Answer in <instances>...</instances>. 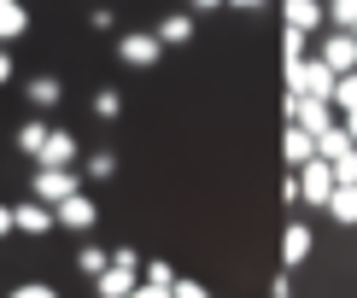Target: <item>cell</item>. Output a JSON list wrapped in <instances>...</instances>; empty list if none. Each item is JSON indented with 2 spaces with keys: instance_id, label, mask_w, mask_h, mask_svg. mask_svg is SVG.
Returning a JSON list of instances; mask_svg holds the SVG:
<instances>
[{
  "instance_id": "obj_11",
  "label": "cell",
  "mask_w": 357,
  "mask_h": 298,
  "mask_svg": "<svg viewBox=\"0 0 357 298\" xmlns=\"http://www.w3.org/2000/svg\"><path fill=\"white\" fill-rule=\"evenodd\" d=\"M12 217H18L24 234H47L53 228V205H41V199H18V205H12Z\"/></svg>"
},
{
  "instance_id": "obj_31",
  "label": "cell",
  "mask_w": 357,
  "mask_h": 298,
  "mask_svg": "<svg viewBox=\"0 0 357 298\" xmlns=\"http://www.w3.org/2000/svg\"><path fill=\"white\" fill-rule=\"evenodd\" d=\"M346 135H351V141H357V111H346Z\"/></svg>"
},
{
  "instance_id": "obj_1",
  "label": "cell",
  "mask_w": 357,
  "mask_h": 298,
  "mask_svg": "<svg viewBox=\"0 0 357 298\" xmlns=\"http://www.w3.org/2000/svg\"><path fill=\"white\" fill-rule=\"evenodd\" d=\"M334 88H340V70H328L322 58L287 65V94H305V100H334Z\"/></svg>"
},
{
  "instance_id": "obj_16",
  "label": "cell",
  "mask_w": 357,
  "mask_h": 298,
  "mask_svg": "<svg viewBox=\"0 0 357 298\" xmlns=\"http://www.w3.org/2000/svg\"><path fill=\"white\" fill-rule=\"evenodd\" d=\"M24 94H29V106H41V111H53L59 100H65V88H59V77H36V82L24 88Z\"/></svg>"
},
{
  "instance_id": "obj_33",
  "label": "cell",
  "mask_w": 357,
  "mask_h": 298,
  "mask_svg": "<svg viewBox=\"0 0 357 298\" xmlns=\"http://www.w3.org/2000/svg\"><path fill=\"white\" fill-rule=\"evenodd\" d=\"M6 77H12V58H6V53H0V82H6Z\"/></svg>"
},
{
  "instance_id": "obj_29",
  "label": "cell",
  "mask_w": 357,
  "mask_h": 298,
  "mask_svg": "<svg viewBox=\"0 0 357 298\" xmlns=\"http://www.w3.org/2000/svg\"><path fill=\"white\" fill-rule=\"evenodd\" d=\"M170 292H176V298H205V287H199V281H176Z\"/></svg>"
},
{
  "instance_id": "obj_34",
  "label": "cell",
  "mask_w": 357,
  "mask_h": 298,
  "mask_svg": "<svg viewBox=\"0 0 357 298\" xmlns=\"http://www.w3.org/2000/svg\"><path fill=\"white\" fill-rule=\"evenodd\" d=\"M229 6H246V12H252V6H264V0H229Z\"/></svg>"
},
{
  "instance_id": "obj_10",
  "label": "cell",
  "mask_w": 357,
  "mask_h": 298,
  "mask_svg": "<svg viewBox=\"0 0 357 298\" xmlns=\"http://www.w3.org/2000/svg\"><path fill=\"white\" fill-rule=\"evenodd\" d=\"M94 287H100V298H129L135 292V269H129V263H106V269L94 275Z\"/></svg>"
},
{
  "instance_id": "obj_28",
  "label": "cell",
  "mask_w": 357,
  "mask_h": 298,
  "mask_svg": "<svg viewBox=\"0 0 357 298\" xmlns=\"http://www.w3.org/2000/svg\"><path fill=\"white\" fill-rule=\"evenodd\" d=\"M12 298H59V292H53V287H41V281H29V287H18Z\"/></svg>"
},
{
  "instance_id": "obj_4",
  "label": "cell",
  "mask_w": 357,
  "mask_h": 298,
  "mask_svg": "<svg viewBox=\"0 0 357 298\" xmlns=\"http://www.w3.org/2000/svg\"><path fill=\"white\" fill-rule=\"evenodd\" d=\"M36 164H41V170H70V164H77V135H70V129H47Z\"/></svg>"
},
{
  "instance_id": "obj_23",
  "label": "cell",
  "mask_w": 357,
  "mask_h": 298,
  "mask_svg": "<svg viewBox=\"0 0 357 298\" xmlns=\"http://www.w3.org/2000/svg\"><path fill=\"white\" fill-rule=\"evenodd\" d=\"M334 182L340 187H357V146H351L346 158H334Z\"/></svg>"
},
{
  "instance_id": "obj_7",
  "label": "cell",
  "mask_w": 357,
  "mask_h": 298,
  "mask_svg": "<svg viewBox=\"0 0 357 298\" xmlns=\"http://www.w3.org/2000/svg\"><path fill=\"white\" fill-rule=\"evenodd\" d=\"M94 217H100V211H94V199H88V193H70V199L53 205V222H59V228H77V234L94 228Z\"/></svg>"
},
{
  "instance_id": "obj_14",
  "label": "cell",
  "mask_w": 357,
  "mask_h": 298,
  "mask_svg": "<svg viewBox=\"0 0 357 298\" xmlns=\"http://www.w3.org/2000/svg\"><path fill=\"white\" fill-rule=\"evenodd\" d=\"M351 146H357V141L346 135V123H334L328 135H317V158H328V164H334V158H346Z\"/></svg>"
},
{
  "instance_id": "obj_25",
  "label": "cell",
  "mask_w": 357,
  "mask_h": 298,
  "mask_svg": "<svg viewBox=\"0 0 357 298\" xmlns=\"http://www.w3.org/2000/svg\"><path fill=\"white\" fill-rule=\"evenodd\" d=\"M112 170H117V158H112V152H94V158H88V182H106Z\"/></svg>"
},
{
  "instance_id": "obj_22",
  "label": "cell",
  "mask_w": 357,
  "mask_h": 298,
  "mask_svg": "<svg viewBox=\"0 0 357 298\" xmlns=\"http://www.w3.org/2000/svg\"><path fill=\"white\" fill-rule=\"evenodd\" d=\"M334 106H340V111H357V70H346V77H340V88H334Z\"/></svg>"
},
{
  "instance_id": "obj_17",
  "label": "cell",
  "mask_w": 357,
  "mask_h": 298,
  "mask_svg": "<svg viewBox=\"0 0 357 298\" xmlns=\"http://www.w3.org/2000/svg\"><path fill=\"white\" fill-rule=\"evenodd\" d=\"M158 41H165V47H182V41H193V18H188V12L165 18V24H158Z\"/></svg>"
},
{
  "instance_id": "obj_15",
  "label": "cell",
  "mask_w": 357,
  "mask_h": 298,
  "mask_svg": "<svg viewBox=\"0 0 357 298\" xmlns=\"http://www.w3.org/2000/svg\"><path fill=\"white\" fill-rule=\"evenodd\" d=\"M29 29V12L18 6V0H0V41H18Z\"/></svg>"
},
{
  "instance_id": "obj_5",
  "label": "cell",
  "mask_w": 357,
  "mask_h": 298,
  "mask_svg": "<svg viewBox=\"0 0 357 298\" xmlns=\"http://www.w3.org/2000/svg\"><path fill=\"white\" fill-rule=\"evenodd\" d=\"M322 65L328 70H340V77H346V70H357V29H334L328 41H322Z\"/></svg>"
},
{
  "instance_id": "obj_18",
  "label": "cell",
  "mask_w": 357,
  "mask_h": 298,
  "mask_svg": "<svg viewBox=\"0 0 357 298\" xmlns=\"http://www.w3.org/2000/svg\"><path fill=\"white\" fill-rule=\"evenodd\" d=\"M328 211H334V222H357V187H334V199H328Z\"/></svg>"
},
{
  "instance_id": "obj_24",
  "label": "cell",
  "mask_w": 357,
  "mask_h": 298,
  "mask_svg": "<svg viewBox=\"0 0 357 298\" xmlns=\"http://www.w3.org/2000/svg\"><path fill=\"white\" fill-rule=\"evenodd\" d=\"M106 263H112V258H106V251H100V246H82L77 269H82V275H100V269H106Z\"/></svg>"
},
{
  "instance_id": "obj_27",
  "label": "cell",
  "mask_w": 357,
  "mask_h": 298,
  "mask_svg": "<svg viewBox=\"0 0 357 298\" xmlns=\"http://www.w3.org/2000/svg\"><path fill=\"white\" fill-rule=\"evenodd\" d=\"M146 281H153V287H176V269L170 263H146Z\"/></svg>"
},
{
  "instance_id": "obj_12",
  "label": "cell",
  "mask_w": 357,
  "mask_h": 298,
  "mask_svg": "<svg viewBox=\"0 0 357 298\" xmlns=\"http://www.w3.org/2000/svg\"><path fill=\"white\" fill-rule=\"evenodd\" d=\"M305 258H310V228L305 222H287V234H281V263L293 269V263H305Z\"/></svg>"
},
{
  "instance_id": "obj_20",
  "label": "cell",
  "mask_w": 357,
  "mask_h": 298,
  "mask_svg": "<svg viewBox=\"0 0 357 298\" xmlns=\"http://www.w3.org/2000/svg\"><path fill=\"white\" fill-rule=\"evenodd\" d=\"M41 141H47V123H36V117H29V123L18 129V152L36 158V152H41Z\"/></svg>"
},
{
  "instance_id": "obj_19",
  "label": "cell",
  "mask_w": 357,
  "mask_h": 298,
  "mask_svg": "<svg viewBox=\"0 0 357 298\" xmlns=\"http://www.w3.org/2000/svg\"><path fill=\"white\" fill-rule=\"evenodd\" d=\"M305 47H310V41H305V29H281V58H287V65H305Z\"/></svg>"
},
{
  "instance_id": "obj_9",
  "label": "cell",
  "mask_w": 357,
  "mask_h": 298,
  "mask_svg": "<svg viewBox=\"0 0 357 298\" xmlns=\"http://www.w3.org/2000/svg\"><path fill=\"white\" fill-rule=\"evenodd\" d=\"M281 18H287L293 29H322V18H328V6H322V0H281Z\"/></svg>"
},
{
  "instance_id": "obj_26",
  "label": "cell",
  "mask_w": 357,
  "mask_h": 298,
  "mask_svg": "<svg viewBox=\"0 0 357 298\" xmlns=\"http://www.w3.org/2000/svg\"><path fill=\"white\" fill-rule=\"evenodd\" d=\"M94 111H100V117H117V111H123V100H117L112 88H100V94H94Z\"/></svg>"
},
{
  "instance_id": "obj_8",
  "label": "cell",
  "mask_w": 357,
  "mask_h": 298,
  "mask_svg": "<svg viewBox=\"0 0 357 298\" xmlns=\"http://www.w3.org/2000/svg\"><path fill=\"white\" fill-rule=\"evenodd\" d=\"M70 193H82V182L70 170H36V199L41 205H59V199H70Z\"/></svg>"
},
{
  "instance_id": "obj_6",
  "label": "cell",
  "mask_w": 357,
  "mask_h": 298,
  "mask_svg": "<svg viewBox=\"0 0 357 298\" xmlns=\"http://www.w3.org/2000/svg\"><path fill=\"white\" fill-rule=\"evenodd\" d=\"M158 53H165V41H158V36H146V29H135V36H123V41H117V58H123V65H135V70L158 65Z\"/></svg>"
},
{
  "instance_id": "obj_30",
  "label": "cell",
  "mask_w": 357,
  "mask_h": 298,
  "mask_svg": "<svg viewBox=\"0 0 357 298\" xmlns=\"http://www.w3.org/2000/svg\"><path fill=\"white\" fill-rule=\"evenodd\" d=\"M18 228V217H12V205H0V234H12Z\"/></svg>"
},
{
  "instance_id": "obj_3",
  "label": "cell",
  "mask_w": 357,
  "mask_h": 298,
  "mask_svg": "<svg viewBox=\"0 0 357 298\" xmlns=\"http://www.w3.org/2000/svg\"><path fill=\"white\" fill-rule=\"evenodd\" d=\"M334 164L328 158H310V164H299V193H305V205H328L334 199Z\"/></svg>"
},
{
  "instance_id": "obj_21",
  "label": "cell",
  "mask_w": 357,
  "mask_h": 298,
  "mask_svg": "<svg viewBox=\"0 0 357 298\" xmlns=\"http://www.w3.org/2000/svg\"><path fill=\"white\" fill-rule=\"evenodd\" d=\"M328 24L334 29H357V0H328Z\"/></svg>"
},
{
  "instance_id": "obj_32",
  "label": "cell",
  "mask_w": 357,
  "mask_h": 298,
  "mask_svg": "<svg viewBox=\"0 0 357 298\" xmlns=\"http://www.w3.org/2000/svg\"><path fill=\"white\" fill-rule=\"evenodd\" d=\"M193 6H199V12H211V6H229V0H193Z\"/></svg>"
},
{
  "instance_id": "obj_13",
  "label": "cell",
  "mask_w": 357,
  "mask_h": 298,
  "mask_svg": "<svg viewBox=\"0 0 357 298\" xmlns=\"http://www.w3.org/2000/svg\"><path fill=\"white\" fill-rule=\"evenodd\" d=\"M281 152H287V164L299 170V164H310V158H317V135H305L299 123H287V141H281Z\"/></svg>"
},
{
  "instance_id": "obj_2",
  "label": "cell",
  "mask_w": 357,
  "mask_h": 298,
  "mask_svg": "<svg viewBox=\"0 0 357 298\" xmlns=\"http://www.w3.org/2000/svg\"><path fill=\"white\" fill-rule=\"evenodd\" d=\"M287 117L305 129V135H328V129H334V100H305V94H287Z\"/></svg>"
}]
</instances>
